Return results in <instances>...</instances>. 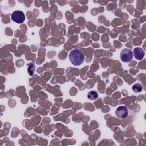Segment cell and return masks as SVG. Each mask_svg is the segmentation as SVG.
Returning a JSON list of instances; mask_svg holds the SVG:
<instances>
[{"mask_svg": "<svg viewBox=\"0 0 146 146\" xmlns=\"http://www.w3.org/2000/svg\"><path fill=\"white\" fill-rule=\"evenodd\" d=\"M69 59L72 64L80 66L84 60V54L82 50L75 48L70 51L69 54Z\"/></svg>", "mask_w": 146, "mask_h": 146, "instance_id": "6da1fadb", "label": "cell"}, {"mask_svg": "<svg viewBox=\"0 0 146 146\" xmlns=\"http://www.w3.org/2000/svg\"><path fill=\"white\" fill-rule=\"evenodd\" d=\"M120 56L121 60L125 63L130 62L133 58L132 51L128 48L123 49L120 52Z\"/></svg>", "mask_w": 146, "mask_h": 146, "instance_id": "7a4b0ae2", "label": "cell"}, {"mask_svg": "<svg viewBox=\"0 0 146 146\" xmlns=\"http://www.w3.org/2000/svg\"><path fill=\"white\" fill-rule=\"evenodd\" d=\"M11 19L17 23H22L25 19L24 13L20 10H16L12 13L11 15Z\"/></svg>", "mask_w": 146, "mask_h": 146, "instance_id": "3957f363", "label": "cell"}, {"mask_svg": "<svg viewBox=\"0 0 146 146\" xmlns=\"http://www.w3.org/2000/svg\"><path fill=\"white\" fill-rule=\"evenodd\" d=\"M129 111L126 106H121L118 107L115 111V114L119 119H125L128 117Z\"/></svg>", "mask_w": 146, "mask_h": 146, "instance_id": "277c9868", "label": "cell"}, {"mask_svg": "<svg viewBox=\"0 0 146 146\" xmlns=\"http://www.w3.org/2000/svg\"><path fill=\"white\" fill-rule=\"evenodd\" d=\"M145 55V52L141 47H136L133 49V55L137 60H141Z\"/></svg>", "mask_w": 146, "mask_h": 146, "instance_id": "5b68a950", "label": "cell"}, {"mask_svg": "<svg viewBox=\"0 0 146 146\" xmlns=\"http://www.w3.org/2000/svg\"><path fill=\"white\" fill-rule=\"evenodd\" d=\"M87 98L90 100H95L98 98V93L96 91H89L87 94Z\"/></svg>", "mask_w": 146, "mask_h": 146, "instance_id": "8992f818", "label": "cell"}, {"mask_svg": "<svg viewBox=\"0 0 146 146\" xmlns=\"http://www.w3.org/2000/svg\"><path fill=\"white\" fill-rule=\"evenodd\" d=\"M132 90L135 92H139L142 91L143 86L140 83H136L132 86Z\"/></svg>", "mask_w": 146, "mask_h": 146, "instance_id": "52a82bcc", "label": "cell"}, {"mask_svg": "<svg viewBox=\"0 0 146 146\" xmlns=\"http://www.w3.org/2000/svg\"><path fill=\"white\" fill-rule=\"evenodd\" d=\"M35 71V65L33 63H30L28 65L27 67V71L30 75H33Z\"/></svg>", "mask_w": 146, "mask_h": 146, "instance_id": "ba28073f", "label": "cell"}]
</instances>
